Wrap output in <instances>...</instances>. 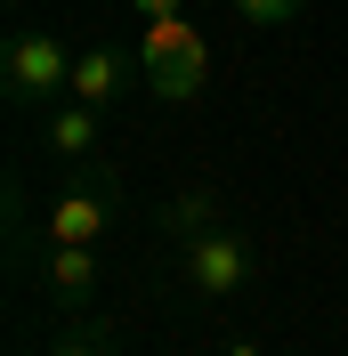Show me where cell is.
I'll list each match as a JSON object with an SVG mask.
<instances>
[{
	"label": "cell",
	"mask_w": 348,
	"mask_h": 356,
	"mask_svg": "<svg viewBox=\"0 0 348 356\" xmlns=\"http://www.w3.org/2000/svg\"><path fill=\"white\" fill-rule=\"evenodd\" d=\"M260 284V243H251V227L219 219L211 235H195V243L178 251V291L195 300V308H227V300H243V291Z\"/></svg>",
	"instance_id": "1"
},
{
	"label": "cell",
	"mask_w": 348,
	"mask_h": 356,
	"mask_svg": "<svg viewBox=\"0 0 348 356\" xmlns=\"http://www.w3.org/2000/svg\"><path fill=\"white\" fill-rule=\"evenodd\" d=\"M65 89H73V49L49 24H8V41H0V97L17 113H49Z\"/></svg>",
	"instance_id": "2"
},
{
	"label": "cell",
	"mask_w": 348,
	"mask_h": 356,
	"mask_svg": "<svg viewBox=\"0 0 348 356\" xmlns=\"http://www.w3.org/2000/svg\"><path fill=\"white\" fill-rule=\"evenodd\" d=\"M138 65H146V89L162 106H195L211 89V49L187 17H146V41H138Z\"/></svg>",
	"instance_id": "3"
},
{
	"label": "cell",
	"mask_w": 348,
	"mask_h": 356,
	"mask_svg": "<svg viewBox=\"0 0 348 356\" xmlns=\"http://www.w3.org/2000/svg\"><path fill=\"white\" fill-rule=\"evenodd\" d=\"M113 211H122V170L113 162H81V178L49 202V243H106Z\"/></svg>",
	"instance_id": "4"
},
{
	"label": "cell",
	"mask_w": 348,
	"mask_h": 356,
	"mask_svg": "<svg viewBox=\"0 0 348 356\" xmlns=\"http://www.w3.org/2000/svg\"><path fill=\"white\" fill-rule=\"evenodd\" d=\"M130 89H146L138 49H122V41H89V49H73V89H65V97H81V106H97V113H113Z\"/></svg>",
	"instance_id": "5"
},
{
	"label": "cell",
	"mask_w": 348,
	"mask_h": 356,
	"mask_svg": "<svg viewBox=\"0 0 348 356\" xmlns=\"http://www.w3.org/2000/svg\"><path fill=\"white\" fill-rule=\"evenodd\" d=\"M97 275H106L97 243H49V251H41V300H49L57 316L97 308Z\"/></svg>",
	"instance_id": "6"
},
{
	"label": "cell",
	"mask_w": 348,
	"mask_h": 356,
	"mask_svg": "<svg viewBox=\"0 0 348 356\" xmlns=\"http://www.w3.org/2000/svg\"><path fill=\"white\" fill-rule=\"evenodd\" d=\"M41 138H49V154L57 162H97V146H106V113L97 106H81V97H57V106L41 113Z\"/></svg>",
	"instance_id": "7"
},
{
	"label": "cell",
	"mask_w": 348,
	"mask_h": 356,
	"mask_svg": "<svg viewBox=\"0 0 348 356\" xmlns=\"http://www.w3.org/2000/svg\"><path fill=\"white\" fill-rule=\"evenodd\" d=\"M219 219H227V195H219V186H178V195H162V211H154V235L171 251H187L195 235H211Z\"/></svg>",
	"instance_id": "8"
},
{
	"label": "cell",
	"mask_w": 348,
	"mask_h": 356,
	"mask_svg": "<svg viewBox=\"0 0 348 356\" xmlns=\"http://www.w3.org/2000/svg\"><path fill=\"white\" fill-rule=\"evenodd\" d=\"M49 356H122V332H113V316L81 308V316H65L49 332Z\"/></svg>",
	"instance_id": "9"
},
{
	"label": "cell",
	"mask_w": 348,
	"mask_h": 356,
	"mask_svg": "<svg viewBox=\"0 0 348 356\" xmlns=\"http://www.w3.org/2000/svg\"><path fill=\"white\" fill-rule=\"evenodd\" d=\"M235 8H243V24H260V33H283V24L300 17L308 0H235Z\"/></svg>",
	"instance_id": "10"
},
{
	"label": "cell",
	"mask_w": 348,
	"mask_h": 356,
	"mask_svg": "<svg viewBox=\"0 0 348 356\" xmlns=\"http://www.w3.org/2000/svg\"><path fill=\"white\" fill-rule=\"evenodd\" d=\"M138 17H187V0H130Z\"/></svg>",
	"instance_id": "11"
},
{
	"label": "cell",
	"mask_w": 348,
	"mask_h": 356,
	"mask_svg": "<svg viewBox=\"0 0 348 356\" xmlns=\"http://www.w3.org/2000/svg\"><path fill=\"white\" fill-rule=\"evenodd\" d=\"M219 356H267V348H260V340H227Z\"/></svg>",
	"instance_id": "12"
},
{
	"label": "cell",
	"mask_w": 348,
	"mask_h": 356,
	"mask_svg": "<svg viewBox=\"0 0 348 356\" xmlns=\"http://www.w3.org/2000/svg\"><path fill=\"white\" fill-rule=\"evenodd\" d=\"M0 8H17V17H24V8H33V0H0Z\"/></svg>",
	"instance_id": "13"
}]
</instances>
